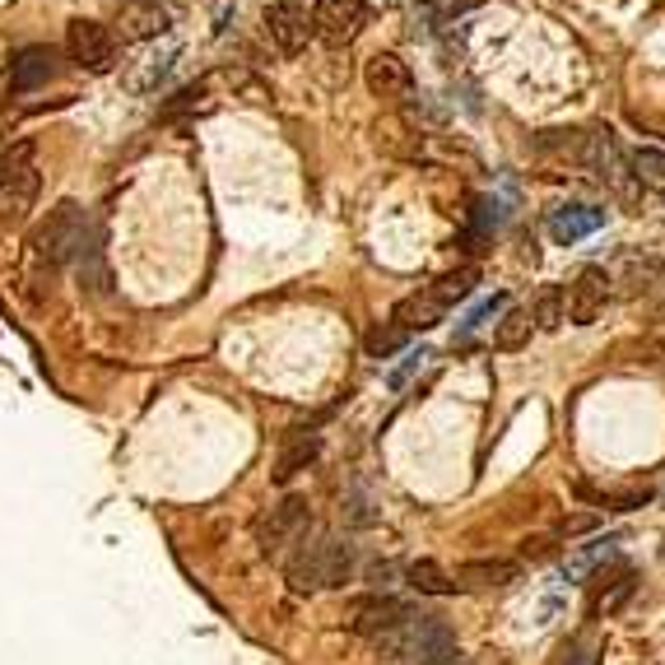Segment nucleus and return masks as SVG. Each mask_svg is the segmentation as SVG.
<instances>
[{
  "mask_svg": "<svg viewBox=\"0 0 665 665\" xmlns=\"http://www.w3.org/2000/svg\"><path fill=\"white\" fill-rule=\"evenodd\" d=\"M368 28V5L363 0H317L312 5V33L326 47H349Z\"/></svg>",
  "mask_w": 665,
  "mask_h": 665,
  "instance_id": "7",
  "label": "nucleus"
},
{
  "mask_svg": "<svg viewBox=\"0 0 665 665\" xmlns=\"http://www.w3.org/2000/svg\"><path fill=\"white\" fill-rule=\"evenodd\" d=\"M52 71H57L52 47H24V52L10 61V89L14 93H33V89H42L47 79H52Z\"/></svg>",
  "mask_w": 665,
  "mask_h": 665,
  "instance_id": "16",
  "label": "nucleus"
},
{
  "mask_svg": "<svg viewBox=\"0 0 665 665\" xmlns=\"http://www.w3.org/2000/svg\"><path fill=\"white\" fill-rule=\"evenodd\" d=\"M628 168H633V181H638V187H652V191L665 196V149H656V145L633 149Z\"/></svg>",
  "mask_w": 665,
  "mask_h": 665,
  "instance_id": "20",
  "label": "nucleus"
},
{
  "mask_svg": "<svg viewBox=\"0 0 665 665\" xmlns=\"http://www.w3.org/2000/svg\"><path fill=\"white\" fill-rule=\"evenodd\" d=\"M526 340H530V312H526V308H507L503 322L493 326V344L512 354V349H522Z\"/></svg>",
  "mask_w": 665,
  "mask_h": 665,
  "instance_id": "23",
  "label": "nucleus"
},
{
  "mask_svg": "<svg viewBox=\"0 0 665 665\" xmlns=\"http://www.w3.org/2000/svg\"><path fill=\"white\" fill-rule=\"evenodd\" d=\"M614 298V285H610V271H601V265H587L568 293H563V322H573V326H591L595 317L605 312V303Z\"/></svg>",
  "mask_w": 665,
  "mask_h": 665,
  "instance_id": "8",
  "label": "nucleus"
},
{
  "mask_svg": "<svg viewBox=\"0 0 665 665\" xmlns=\"http://www.w3.org/2000/svg\"><path fill=\"white\" fill-rule=\"evenodd\" d=\"M401 344H405V330L401 326H377V330H368V354L373 359H387Z\"/></svg>",
  "mask_w": 665,
  "mask_h": 665,
  "instance_id": "26",
  "label": "nucleus"
},
{
  "mask_svg": "<svg viewBox=\"0 0 665 665\" xmlns=\"http://www.w3.org/2000/svg\"><path fill=\"white\" fill-rule=\"evenodd\" d=\"M42 261H85L93 256V228H89V214L79 210L75 201H65L52 210V219L38 228V238H33Z\"/></svg>",
  "mask_w": 665,
  "mask_h": 665,
  "instance_id": "3",
  "label": "nucleus"
},
{
  "mask_svg": "<svg viewBox=\"0 0 665 665\" xmlns=\"http://www.w3.org/2000/svg\"><path fill=\"white\" fill-rule=\"evenodd\" d=\"M303 540H308V503L303 498H285V503H275L256 526V544H261L265 559H285Z\"/></svg>",
  "mask_w": 665,
  "mask_h": 665,
  "instance_id": "5",
  "label": "nucleus"
},
{
  "mask_svg": "<svg viewBox=\"0 0 665 665\" xmlns=\"http://www.w3.org/2000/svg\"><path fill=\"white\" fill-rule=\"evenodd\" d=\"M173 61H177V42H163L159 52H140L136 61L126 65V89L130 93H154L163 79H168V71H173Z\"/></svg>",
  "mask_w": 665,
  "mask_h": 665,
  "instance_id": "13",
  "label": "nucleus"
},
{
  "mask_svg": "<svg viewBox=\"0 0 665 665\" xmlns=\"http://www.w3.org/2000/svg\"><path fill=\"white\" fill-rule=\"evenodd\" d=\"M498 224H503V205H498L493 196H479V201L470 205V219H465V238H470V242H489Z\"/></svg>",
  "mask_w": 665,
  "mask_h": 665,
  "instance_id": "22",
  "label": "nucleus"
},
{
  "mask_svg": "<svg viewBox=\"0 0 665 665\" xmlns=\"http://www.w3.org/2000/svg\"><path fill=\"white\" fill-rule=\"evenodd\" d=\"M522 577V568L512 559H479V563H461L452 573L456 591H485V587H512Z\"/></svg>",
  "mask_w": 665,
  "mask_h": 665,
  "instance_id": "15",
  "label": "nucleus"
},
{
  "mask_svg": "<svg viewBox=\"0 0 665 665\" xmlns=\"http://www.w3.org/2000/svg\"><path fill=\"white\" fill-rule=\"evenodd\" d=\"M503 303H507V298H503V293H493V298H485V303H479V308L470 312V317H465V322H461V340H465V336H470V330H479V326H485V322H489V317H493V312H498V308H503Z\"/></svg>",
  "mask_w": 665,
  "mask_h": 665,
  "instance_id": "27",
  "label": "nucleus"
},
{
  "mask_svg": "<svg viewBox=\"0 0 665 665\" xmlns=\"http://www.w3.org/2000/svg\"><path fill=\"white\" fill-rule=\"evenodd\" d=\"M405 614H414L405 601H396V595H381V591H373V595H363V601L349 605L344 624L354 628V633H363V638H373V642H377L381 633H391V628L401 624Z\"/></svg>",
  "mask_w": 665,
  "mask_h": 665,
  "instance_id": "10",
  "label": "nucleus"
},
{
  "mask_svg": "<svg viewBox=\"0 0 665 665\" xmlns=\"http://www.w3.org/2000/svg\"><path fill=\"white\" fill-rule=\"evenodd\" d=\"M610 285H624L628 298L652 293L661 285V261H652V256H624V271H619V279L610 275Z\"/></svg>",
  "mask_w": 665,
  "mask_h": 665,
  "instance_id": "19",
  "label": "nucleus"
},
{
  "mask_svg": "<svg viewBox=\"0 0 665 665\" xmlns=\"http://www.w3.org/2000/svg\"><path fill=\"white\" fill-rule=\"evenodd\" d=\"M38 196V168H33V145L20 140L10 149H0V214L20 219Z\"/></svg>",
  "mask_w": 665,
  "mask_h": 665,
  "instance_id": "4",
  "label": "nucleus"
},
{
  "mask_svg": "<svg viewBox=\"0 0 665 665\" xmlns=\"http://www.w3.org/2000/svg\"><path fill=\"white\" fill-rule=\"evenodd\" d=\"M317 452H322V434H312V428H293V434L285 438V447H279V456H275V479L279 485H289L298 470H308V465L317 461Z\"/></svg>",
  "mask_w": 665,
  "mask_h": 665,
  "instance_id": "17",
  "label": "nucleus"
},
{
  "mask_svg": "<svg viewBox=\"0 0 665 665\" xmlns=\"http://www.w3.org/2000/svg\"><path fill=\"white\" fill-rule=\"evenodd\" d=\"M168 24L173 20L159 0H130V5L122 10V20H116V33H122L126 42H149V38H163Z\"/></svg>",
  "mask_w": 665,
  "mask_h": 665,
  "instance_id": "12",
  "label": "nucleus"
},
{
  "mask_svg": "<svg viewBox=\"0 0 665 665\" xmlns=\"http://www.w3.org/2000/svg\"><path fill=\"white\" fill-rule=\"evenodd\" d=\"M554 665H595V642H568L554 656Z\"/></svg>",
  "mask_w": 665,
  "mask_h": 665,
  "instance_id": "28",
  "label": "nucleus"
},
{
  "mask_svg": "<svg viewBox=\"0 0 665 665\" xmlns=\"http://www.w3.org/2000/svg\"><path fill=\"white\" fill-rule=\"evenodd\" d=\"M405 577H410V587L414 591H424V595H456V581L447 577L434 559H419V563H410L405 568Z\"/></svg>",
  "mask_w": 665,
  "mask_h": 665,
  "instance_id": "21",
  "label": "nucleus"
},
{
  "mask_svg": "<svg viewBox=\"0 0 665 665\" xmlns=\"http://www.w3.org/2000/svg\"><path fill=\"white\" fill-rule=\"evenodd\" d=\"M447 308L442 303V293L428 285V289H419V293H410V298H401V303H396V312H391V326H401L405 336L410 330H428V326H438L442 317H447Z\"/></svg>",
  "mask_w": 665,
  "mask_h": 665,
  "instance_id": "11",
  "label": "nucleus"
},
{
  "mask_svg": "<svg viewBox=\"0 0 665 665\" xmlns=\"http://www.w3.org/2000/svg\"><path fill=\"white\" fill-rule=\"evenodd\" d=\"M377 652L391 665H438L442 656L456 652V638L438 614H405L391 633L377 638Z\"/></svg>",
  "mask_w": 665,
  "mask_h": 665,
  "instance_id": "2",
  "label": "nucleus"
},
{
  "mask_svg": "<svg viewBox=\"0 0 665 665\" xmlns=\"http://www.w3.org/2000/svg\"><path fill=\"white\" fill-rule=\"evenodd\" d=\"M475 279H479V271L475 265H461V271H452V275H442L438 279V293H442V303L452 308V303H461V298H470V289H475Z\"/></svg>",
  "mask_w": 665,
  "mask_h": 665,
  "instance_id": "25",
  "label": "nucleus"
},
{
  "mask_svg": "<svg viewBox=\"0 0 665 665\" xmlns=\"http://www.w3.org/2000/svg\"><path fill=\"white\" fill-rule=\"evenodd\" d=\"M438 665H465V656H461V652H452V656H442Z\"/></svg>",
  "mask_w": 665,
  "mask_h": 665,
  "instance_id": "30",
  "label": "nucleus"
},
{
  "mask_svg": "<svg viewBox=\"0 0 665 665\" xmlns=\"http://www.w3.org/2000/svg\"><path fill=\"white\" fill-rule=\"evenodd\" d=\"M601 224H605V210H595V205H559L550 214V238L559 247H573L581 238H591Z\"/></svg>",
  "mask_w": 665,
  "mask_h": 665,
  "instance_id": "14",
  "label": "nucleus"
},
{
  "mask_svg": "<svg viewBox=\"0 0 665 665\" xmlns=\"http://www.w3.org/2000/svg\"><path fill=\"white\" fill-rule=\"evenodd\" d=\"M363 79H368L373 98H405L410 93V65L401 57H391V52L373 57L368 71H363Z\"/></svg>",
  "mask_w": 665,
  "mask_h": 665,
  "instance_id": "18",
  "label": "nucleus"
},
{
  "mask_svg": "<svg viewBox=\"0 0 665 665\" xmlns=\"http://www.w3.org/2000/svg\"><path fill=\"white\" fill-rule=\"evenodd\" d=\"M526 312H530V326L559 330V326H563V289H540L536 308H526Z\"/></svg>",
  "mask_w": 665,
  "mask_h": 665,
  "instance_id": "24",
  "label": "nucleus"
},
{
  "mask_svg": "<svg viewBox=\"0 0 665 665\" xmlns=\"http://www.w3.org/2000/svg\"><path fill=\"white\" fill-rule=\"evenodd\" d=\"M65 47H71V61L89 75H108L116 65V33L98 20H75L65 28Z\"/></svg>",
  "mask_w": 665,
  "mask_h": 665,
  "instance_id": "6",
  "label": "nucleus"
},
{
  "mask_svg": "<svg viewBox=\"0 0 665 665\" xmlns=\"http://www.w3.org/2000/svg\"><path fill=\"white\" fill-rule=\"evenodd\" d=\"M391 577H396V563H373V568H368V581H373V591L391 587Z\"/></svg>",
  "mask_w": 665,
  "mask_h": 665,
  "instance_id": "29",
  "label": "nucleus"
},
{
  "mask_svg": "<svg viewBox=\"0 0 665 665\" xmlns=\"http://www.w3.org/2000/svg\"><path fill=\"white\" fill-rule=\"evenodd\" d=\"M354 544L340 540V536H312L303 540L298 550L289 554L285 573H289V587L303 591V595H317V591H336L354 577Z\"/></svg>",
  "mask_w": 665,
  "mask_h": 665,
  "instance_id": "1",
  "label": "nucleus"
},
{
  "mask_svg": "<svg viewBox=\"0 0 665 665\" xmlns=\"http://www.w3.org/2000/svg\"><path fill=\"white\" fill-rule=\"evenodd\" d=\"M265 38H271L275 52H303V42L312 38V14L303 0H275L271 10H265Z\"/></svg>",
  "mask_w": 665,
  "mask_h": 665,
  "instance_id": "9",
  "label": "nucleus"
}]
</instances>
